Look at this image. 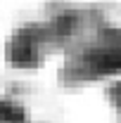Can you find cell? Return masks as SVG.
<instances>
[{"label": "cell", "instance_id": "1", "mask_svg": "<svg viewBox=\"0 0 121 123\" xmlns=\"http://www.w3.org/2000/svg\"><path fill=\"white\" fill-rule=\"evenodd\" d=\"M0 123H24V114L17 107H0Z\"/></svg>", "mask_w": 121, "mask_h": 123}, {"label": "cell", "instance_id": "2", "mask_svg": "<svg viewBox=\"0 0 121 123\" xmlns=\"http://www.w3.org/2000/svg\"><path fill=\"white\" fill-rule=\"evenodd\" d=\"M119 104H121V88H119Z\"/></svg>", "mask_w": 121, "mask_h": 123}]
</instances>
